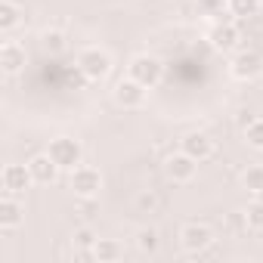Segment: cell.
Segmentation results:
<instances>
[{"label":"cell","instance_id":"17","mask_svg":"<svg viewBox=\"0 0 263 263\" xmlns=\"http://www.w3.org/2000/svg\"><path fill=\"white\" fill-rule=\"evenodd\" d=\"M19 22H22V10L13 0H4V4H0V31H13Z\"/></svg>","mask_w":263,"mask_h":263},{"label":"cell","instance_id":"7","mask_svg":"<svg viewBox=\"0 0 263 263\" xmlns=\"http://www.w3.org/2000/svg\"><path fill=\"white\" fill-rule=\"evenodd\" d=\"M164 171H167V177H171L174 183H189V180H195V174H198V161L180 149V152H174V155L164 161Z\"/></svg>","mask_w":263,"mask_h":263},{"label":"cell","instance_id":"15","mask_svg":"<svg viewBox=\"0 0 263 263\" xmlns=\"http://www.w3.org/2000/svg\"><path fill=\"white\" fill-rule=\"evenodd\" d=\"M93 254H96L99 263H115V260L124 257V248H121L115 238H99V241L93 245Z\"/></svg>","mask_w":263,"mask_h":263},{"label":"cell","instance_id":"21","mask_svg":"<svg viewBox=\"0 0 263 263\" xmlns=\"http://www.w3.org/2000/svg\"><path fill=\"white\" fill-rule=\"evenodd\" d=\"M137 248H140L143 254H155V251H158V232H155L152 226H143V229L137 232Z\"/></svg>","mask_w":263,"mask_h":263},{"label":"cell","instance_id":"2","mask_svg":"<svg viewBox=\"0 0 263 263\" xmlns=\"http://www.w3.org/2000/svg\"><path fill=\"white\" fill-rule=\"evenodd\" d=\"M127 74L134 78V81H140L143 87H158L161 84V78H164V65H161V59H155V56H149V53H143V56H134L130 59V65H127Z\"/></svg>","mask_w":263,"mask_h":263},{"label":"cell","instance_id":"10","mask_svg":"<svg viewBox=\"0 0 263 263\" xmlns=\"http://www.w3.org/2000/svg\"><path fill=\"white\" fill-rule=\"evenodd\" d=\"M229 71H232V78H238V81H254V78H260L263 74V56L260 53H238L235 59H232V65H229Z\"/></svg>","mask_w":263,"mask_h":263},{"label":"cell","instance_id":"1","mask_svg":"<svg viewBox=\"0 0 263 263\" xmlns=\"http://www.w3.org/2000/svg\"><path fill=\"white\" fill-rule=\"evenodd\" d=\"M78 71L87 81L99 84V81H105L111 74V56L105 50H99V47H87V50L78 53Z\"/></svg>","mask_w":263,"mask_h":263},{"label":"cell","instance_id":"25","mask_svg":"<svg viewBox=\"0 0 263 263\" xmlns=\"http://www.w3.org/2000/svg\"><path fill=\"white\" fill-rule=\"evenodd\" d=\"M158 204H161V201H158V195H155V192H140V195H137V208H140V211H146V214H152Z\"/></svg>","mask_w":263,"mask_h":263},{"label":"cell","instance_id":"11","mask_svg":"<svg viewBox=\"0 0 263 263\" xmlns=\"http://www.w3.org/2000/svg\"><path fill=\"white\" fill-rule=\"evenodd\" d=\"M208 41H211V47H214L217 53L235 50V44H238V28H235V22H229V19L217 22V25L208 31Z\"/></svg>","mask_w":263,"mask_h":263},{"label":"cell","instance_id":"24","mask_svg":"<svg viewBox=\"0 0 263 263\" xmlns=\"http://www.w3.org/2000/svg\"><path fill=\"white\" fill-rule=\"evenodd\" d=\"M245 217H248V226H251V229H260V232H263V201L254 198V201L248 204Z\"/></svg>","mask_w":263,"mask_h":263},{"label":"cell","instance_id":"26","mask_svg":"<svg viewBox=\"0 0 263 263\" xmlns=\"http://www.w3.org/2000/svg\"><path fill=\"white\" fill-rule=\"evenodd\" d=\"M254 198H257V201H263V189H260V192H257V195H254Z\"/></svg>","mask_w":263,"mask_h":263},{"label":"cell","instance_id":"22","mask_svg":"<svg viewBox=\"0 0 263 263\" xmlns=\"http://www.w3.org/2000/svg\"><path fill=\"white\" fill-rule=\"evenodd\" d=\"M71 241H74V248H84V251H93V245L99 241V235L90 229V226H78L74 229V235H71Z\"/></svg>","mask_w":263,"mask_h":263},{"label":"cell","instance_id":"4","mask_svg":"<svg viewBox=\"0 0 263 263\" xmlns=\"http://www.w3.org/2000/svg\"><path fill=\"white\" fill-rule=\"evenodd\" d=\"M68 186H71V192H74L78 198H96L99 189H102V174H99L96 167H90V164H78V167L71 171Z\"/></svg>","mask_w":263,"mask_h":263},{"label":"cell","instance_id":"23","mask_svg":"<svg viewBox=\"0 0 263 263\" xmlns=\"http://www.w3.org/2000/svg\"><path fill=\"white\" fill-rule=\"evenodd\" d=\"M223 10H226V0H195V13L198 16H223Z\"/></svg>","mask_w":263,"mask_h":263},{"label":"cell","instance_id":"19","mask_svg":"<svg viewBox=\"0 0 263 263\" xmlns=\"http://www.w3.org/2000/svg\"><path fill=\"white\" fill-rule=\"evenodd\" d=\"M245 143L251 149H260L263 152V118H251L245 124Z\"/></svg>","mask_w":263,"mask_h":263},{"label":"cell","instance_id":"16","mask_svg":"<svg viewBox=\"0 0 263 263\" xmlns=\"http://www.w3.org/2000/svg\"><path fill=\"white\" fill-rule=\"evenodd\" d=\"M263 7V0H226V13L232 19H251Z\"/></svg>","mask_w":263,"mask_h":263},{"label":"cell","instance_id":"18","mask_svg":"<svg viewBox=\"0 0 263 263\" xmlns=\"http://www.w3.org/2000/svg\"><path fill=\"white\" fill-rule=\"evenodd\" d=\"M41 47H44V53H47V56H62L68 44H65V34H62V31H44Z\"/></svg>","mask_w":263,"mask_h":263},{"label":"cell","instance_id":"5","mask_svg":"<svg viewBox=\"0 0 263 263\" xmlns=\"http://www.w3.org/2000/svg\"><path fill=\"white\" fill-rule=\"evenodd\" d=\"M146 93H149V87H143L140 81H134L130 74L115 84V102L121 108H143L146 105Z\"/></svg>","mask_w":263,"mask_h":263},{"label":"cell","instance_id":"6","mask_svg":"<svg viewBox=\"0 0 263 263\" xmlns=\"http://www.w3.org/2000/svg\"><path fill=\"white\" fill-rule=\"evenodd\" d=\"M180 241H183V248L189 251V254H204L211 245H214V232H211V226H204V223H186L183 229H180Z\"/></svg>","mask_w":263,"mask_h":263},{"label":"cell","instance_id":"12","mask_svg":"<svg viewBox=\"0 0 263 263\" xmlns=\"http://www.w3.org/2000/svg\"><path fill=\"white\" fill-rule=\"evenodd\" d=\"M28 171H31V177H34L37 186H50V183H56V177H59L62 167L50 158V152H44V155H34L28 161Z\"/></svg>","mask_w":263,"mask_h":263},{"label":"cell","instance_id":"3","mask_svg":"<svg viewBox=\"0 0 263 263\" xmlns=\"http://www.w3.org/2000/svg\"><path fill=\"white\" fill-rule=\"evenodd\" d=\"M50 158L62 167V171H74L78 164H84V146L74 137H56L50 140Z\"/></svg>","mask_w":263,"mask_h":263},{"label":"cell","instance_id":"14","mask_svg":"<svg viewBox=\"0 0 263 263\" xmlns=\"http://www.w3.org/2000/svg\"><path fill=\"white\" fill-rule=\"evenodd\" d=\"M22 220H25V208H22L13 195H7L4 201H0V229L10 232V229H16Z\"/></svg>","mask_w":263,"mask_h":263},{"label":"cell","instance_id":"9","mask_svg":"<svg viewBox=\"0 0 263 263\" xmlns=\"http://www.w3.org/2000/svg\"><path fill=\"white\" fill-rule=\"evenodd\" d=\"M0 180H4V192H7V195H22V192L34 183L28 164H7Z\"/></svg>","mask_w":263,"mask_h":263},{"label":"cell","instance_id":"8","mask_svg":"<svg viewBox=\"0 0 263 263\" xmlns=\"http://www.w3.org/2000/svg\"><path fill=\"white\" fill-rule=\"evenodd\" d=\"M180 149H183L186 155H192V158L201 164V161H208V158L214 155L217 146H214V140H211L208 134H201V130H192V134H186V137L180 140Z\"/></svg>","mask_w":263,"mask_h":263},{"label":"cell","instance_id":"13","mask_svg":"<svg viewBox=\"0 0 263 263\" xmlns=\"http://www.w3.org/2000/svg\"><path fill=\"white\" fill-rule=\"evenodd\" d=\"M0 68H4V74H19L25 68V47L16 41H7L0 47Z\"/></svg>","mask_w":263,"mask_h":263},{"label":"cell","instance_id":"20","mask_svg":"<svg viewBox=\"0 0 263 263\" xmlns=\"http://www.w3.org/2000/svg\"><path fill=\"white\" fill-rule=\"evenodd\" d=\"M241 186L257 195V192L263 189V164H251V167L241 174Z\"/></svg>","mask_w":263,"mask_h":263}]
</instances>
